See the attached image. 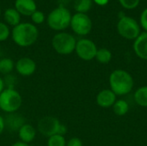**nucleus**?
Instances as JSON below:
<instances>
[{
  "label": "nucleus",
  "instance_id": "1",
  "mask_svg": "<svg viewBox=\"0 0 147 146\" xmlns=\"http://www.w3.org/2000/svg\"><path fill=\"white\" fill-rule=\"evenodd\" d=\"M110 89L119 96H127L132 92L134 86L133 76L127 71L116 69L113 71L109 78Z\"/></svg>",
  "mask_w": 147,
  "mask_h": 146
},
{
  "label": "nucleus",
  "instance_id": "2",
  "mask_svg": "<svg viewBox=\"0 0 147 146\" xmlns=\"http://www.w3.org/2000/svg\"><path fill=\"white\" fill-rule=\"evenodd\" d=\"M13 41L21 47H28L34 44L39 37L37 27L30 22H21L11 31Z\"/></svg>",
  "mask_w": 147,
  "mask_h": 146
},
{
  "label": "nucleus",
  "instance_id": "3",
  "mask_svg": "<svg viewBox=\"0 0 147 146\" xmlns=\"http://www.w3.org/2000/svg\"><path fill=\"white\" fill-rule=\"evenodd\" d=\"M71 14L67 8L59 5L53 9L47 18L50 28L55 31H63L66 29L71 23Z\"/></svg>",
  "mask_w": 147,
  "mask_h": 146
},
{
  "label": "nucleus",
  "instance_id": "4",
  "mask_svg": "<svg viewBox=\"0 0 147 146\" xmlns=\"http://www.w3.org/2000/svg\"><path fill=\"white\" fill-rule=\"evenodd\" d=\"M37 128L38 131L47 139L56 134L65 136L67 132V127L53 116H46L41 118L38 122Z\"/></svg>",
  "mask_w": 147,
  "mask_h": 146
},
{
  "label": "nucleus",
  "instance_id": "5",
  "mask_svg": "<svg viewBox=\"0 0 147 146\" xmlns=\"http://www.w3.org/2000/svg\"><path fill=\"white\" fill-rule=\"evenodd\" d=\"M76 38L66 32H59L52 39V46L56 52L61 55H69L75 52Z\"/></svg>",
  "mask_w": 147,
  "mask_h": 146
},
{
  "label": "nucleus",
  "instance_id": "6",
  "mask_svg": "<svg viewBox=\"0 0 147 146\" xmlns=\"http://www.w3.org/2000/svg\"><path fill=\"white\" fill-rule=\"evenodd\" d=\"M22 104V97L16 89H4L0 94V109L7 114L19 110Z\"/></svg>",
  "mask_w": 147,
  "mask_h": 146
},
{
  "label": "nucleus",
  "instance_id": "7",
  "mask_svg": "<svg viewBox=\"0 0 147 146\" xmlns=\"http://www.w3.org/2000/svg\"><path fill=\"white\" fill-rule=\"evenodd\" d=\"M118 34L127 40H135L140 34V25L131 16L120 18L117 23Z\"/></svg>",
  "mask_w": 147,
  "mask_h": 146
},
{
  "label": "nucleus",
  "instance_id": "8",
  "mask_svg": "<svg viewBox=\"0 0 147 146\" xmlns=\"http://www.w3.org/2000/svg\"><path fill=\"white\" fill-rule=\"evenodd\" d=\"M70 27L76 34L84 36L90 33L92 29V21L87 14L76 13L71 15Z\"/></svg>",
  "mask_w": 147,
  "mask_h": 146
},
{
  "label": "nucleus",
  "instance_id": "9",
  "mask_svg": "<svg viewBox=\"0 0 147 146\" xmlns=\"http://www.w3.org/2000/svg\"><path fill=\"white\" fill-rule=\"evenodd\" d=\"M96 45L90 39H80L77 40L75 52L79 59L84 61H90L95 59L97 52Z\"/></svg>",
  "mask_w": 147,
  "mask_h": 146
},
{
  "label": "nucleus",
  "instance_id": "10",
  "mask_svg": "<svg viewBox=\"0 0 147 146\" xmlns=\"http://www.w3.org/2000/svg\"><path fill=\"white\" fill-rule=\"evenodd\" d=\"M15 69L17 73L22 77H29L36 71V63L34 59L23 57L19 59L15 64Z\"/></svg>",
  "mask_w": 147,
  "mask_h": 146
},
{
  "label": "nucleus",
  "instance_id": "11",
  "mask_svg": "<svg viewBox=\"0 0 147 146\" xmlns=\"http://www.w3.org/2000/svg\"><path fill=\"white\" fill-rule=\"evenodd\" d=\"M3 120H4L5 129L12 133L13 132L18 133L20 128L24 124H26L24 117L22 114H17L16 112L7 114V115L3 118Z\"/></svg>",
  "mask_w": 147,
  "mask_h": 146
},
{
  "label": "nucleus",
  "instance_id": "12",
  "mask_svg": "<svg viewBox=\"0 0 147 146\" xmlns=\"http://www.w3.org/2000/svg\"><path fill=\"white\" fill-rule=\"evenodd\" d=\"M116 100L117 96L110 89H102L96 97V104L102 108H112Z\"/></svg>",
  "mask_w": 147,
  "mask_h": 146
},
{
  "label": "nucleus",
  "instance_id": "13",
  "mask_svg": "<svg viewBox=\"0 0 147 146\" xmlns=\"http://www.w3.org/2000/svg\"><path fill=\"white\" fill-rule=\"evenodd\" d=\"M134 51L141 59L147 60V32L141 33L134 42Z\"/></svg>",
  "mask_w": 147,
  "mask_h": 146
},
{
  "label": "nucleus",
  "instance_id": "14",
  "mask_svg": "<svg viewBox=\"0 0 147 146\" xmlns=\"http://www.w3.org/2000/svg\"><path fill=\"white\" fill-rule=\"evenodd\" d=\"M15 9L21 15L30 16L35 10H37V5L34 0H16Z\"/></svg>",
  "mask_w": 147,
  "mask_h": 146
},
{
  "label": "nucleus",
  "instance_id": "15",
  "mask_svg": "<svg viewBox=\"0 0 147 146\" xmlns=\"http://www.w3.org/2000/svg\"><path fill=\"white\" fill-rule=\"evenodd\" d=\"M17 134L21 142L29 144L34 141L36 136V130L31 124L26 123L20 128Z\"/></svg>",
  "mask_w": 147,
  "mask_h": 146
},
{
  "label": "nucleus",
  "instance_id": "16",
  "mask_svg": "<svg viewBox=\"0 0 147 146\" xmlns=\"http://www.w3.org/2000/svg\"><path fill=\"white\" fill-rule=\"evenodd\" d=\"M3 19L7 25L14 28L21 23V14L15 8H8L4 10Z\"/></svg>",
  "mask_w": 147,
  "mask_h": 146
},
{
  "label": "nucleus",
  "instance_id": "17",
  "mask_svg": "<svg viewBox=\"0 0 147 146\" xmlns=\"http://www.w3.org/2000/svg\"><path fill=\"white\" fill-rule=\"evenodd\" d=\"M134 102L142 108H147V86L138 88L134 92Z\"/></svg>",
  "mask_w": 147,
  "mask_h": 146
},
{
  "label": "nucleus",
  "instance_id": "18",
  "mask_svg": "<svg viewBox=\"0 0 147 146\" xmlns=\"http://www.w3.org/2000/svg\"><path fill=\"white\" fill-rule=\"evenodd\" d=\"M113 111L118 116H124L129 111V104L124 99L116 100L115 104L113 105Z\"/></svg>",
  "mask_w": 147,
  "mask_h": 146
},
{
  "label": "nucleus",
  "instance_id": "19",
  "mask_svg": "<svg viewBox=\"0 0 147 146\" xmlns=\"http://www.w3.org/2000/svg\"><path fill=\"white\" fill-rule=\"evenodd\" d=\"M112 57L113 55L110 50L108 48H100L97 49L95 59L98 63L102 65H107L112 60Z\"/></svg>",
  "mask_w": 147,
  "mask_h": 146
},
{
  "label": "nucleus",
  "instance_id": "20",
  "mask_svg": "<svg viewBox=\"0 0 147 146\" xmlns=\"http://www.w3.org/2000/svg\"><path fill=\"white\" fill-rule=\"evenodd\" d=\"M15 68L14 61L9 58H3L0 59V74L2 75H8L11 74Z\"/></svg>",
  "mask_w": 147,
  "mask_h": 146
},
{
  "label": "nucleus",
  "instance_id": "21",
  "mask_svg": "<svg viewBox=\"0 0 147 146\" xmlns=\"http://www.w3.org/2000/svg\"><path fill=\"white\" fill-rule=\"evenodd\" d=\"M92 3V0H75L73 7L77 13L86 14L91 9Z\"/></svg>",
  "mask_w": 147,
  "mask_h": 146
},
{
  "label": "nucleus",
  "instance_id": "22",
  "mask_svg": "<svg viewBox=\"0 0 147 146\" xmlns=\"http://www.w3.org/2000/svg\"><path fill=\"white\" fill-rule=\"evenodd\" d=\"M47 146H66L65 136L56 134L49 137L47 139Z\"/></svg>",
  "mask_w": 147,
  "mask_h": 146
},
{
  "label": "nucleus",
  "instance_id": "23",
  "mask_svg": "<svg viewBox=\"0 0 147 146\" xmlns=\"http://www.w3.org/2000/svg\"><path fill=\"white\" fill-rule=\"evenodd\" d=\"M3 79L5 89H15L16 84L17 83V79L15 75L8 74V75L4 76V78H3Z\"/></svg>",
  "mask_w": 147,
  "mask_h": 146
},
{
  "label": "nucleus",
  "instance_id": "24",
  "mask_svg": "<svg viewBox=\"0 0 147 146\" xmlns=\"http://www.w3.org/2000/svg\"><path fill=\"white\" fill-rule=\"evenodd\" d=\"M10 34L9 26L5 22H0V42L5 41Z\"/></svg>",
  "mask_w": 147,
  "mask_h": 146
},
{
  "label": "nucleus",
  "instance_id": "25",
  "mask_svg": "<svg viewBox=\"0 0 147 146\" xmlns=\"http://www.w3.org/2000/svg\"><path fill=\"white\" fill-rule=\"evenodd\" d=\"M30 17H31V20H32L34 24H41L44 22V21L46 19L44 13L40 11V10H35L30 15Z\"/></svg>",
  "mask_w": 147,
  "mask_h": 146
},
{
  "label": "nucleus",
  "instance_id": "26",
  "mask_svg": "<svg viewBox=\"0 0 147 146\" xmlns=\"http://www.w3.org/2000/svg\"><path fill=\"white\" fill-rule=\"evenodd\" d=\"M121 6L127 9H133L138 7L140 0H118Z\"/></svg>",
  "mask_w": 147,
  "mask_h": 146
},
{
  "label": "nucleus",
  "instance_id": "27",
  "mask_svg": "<svg viewBox=\"0 0 147 146\" xmlns=\"http://www.w3.org/2000/svg\"><path fill=\"white\" fill-rule=\"evenodd\" d=\"M140 26L145 30V32H147V8L145 9L140 15Z\"/></svg>",
  "mask_w": 147,
  "mask_h": 146
},
{
  "label": "nucleus",
  "instance_id": "28",
  "mask_svg": "<svg viewBox=\"0 0 147 146\" xmlns=\"http://www.w3.org/2000/svg\"><path fill=\"white\" fill-rule=\"evenodd\" d=\"M66 146H84L83 142L80 139L74 137L70 139L67 142H66Z\"/></svg>",
  "mask_w": 147,
  "mask_h": 146
},
{
  "label": "nucleus",
  "instance_id": "29",
  "mask_svg": "<svg viewBox=\"0 0 147 146\" xmlns=\"http://www.w3.org/2000/svg\"><path fill=\"white\" fill-rule=\"evenodd\" d=\"M4 130H5L4 120H3V117H2V116L0 115V135L3 133Z\"/></svg>",
  "mask_w": 147,
  "mask_h": 146
},
{
  "label": "nucleus",
  "instance_id": "30",
  "mask_svg": "<svg viewBox=\"0 0 147 146\" xmlns=\"http://www.w3.org/2000/svg\"><path fill=\"white\" fill-rule=\"evenodd\" d=\"M95 3H96L97 5H100V6H104L106 4H108L109 1V0H92Z\"/></svg>",
  "mask_w": 147,
  "mask_h": 146
},
{
  "label": "nucleus",
  "instance_id": "31",
  "mask_svg": "<svg viewBox=\"0 0 147 146\" xmlns=\"http://www.w3.org/2000/svg\"><path fill=\"white\" fill-rule=\"evenodd\" d=\"M5 89L4 86V83H3V79L0 77V94L3 91V89Z\"/></svg>",
  "mask_w": 147,
  "mask_h": 146
},
{
  "label": "nucleus",
  "instance_id": "32",
  "mask_svg": "<svg viewBox=\"0 0 147 146\" xmlns=\"http://www.w3.org/2000/svg\"><path fill=\"white\" fill-rule=\"evenodd\" d=\"M11 146H30L28 144H26V143H23V142H21V141H18V142H16L14 143Z\"/></svg>",
  "mask_w": 147,
  "mask_h": 146
},
{
  "label": "nucleus",
  "instance_id": "33",
  "mask_svg": "<svg viewBox=\"0 0 147 146\" xmlns=\"http://www.w3.org/2000/svg\"><path fill=\"white\" fill-rule=\"evenodd\" d=\"M0 16H1V8H0Z\"/></svg>",
  "mask_w": 147,
  "mask_h": 146
},
{
  "label": "nucleus",
  "instance_id": "34",
  "mask_svg": "<svg viewBox=\"0 0 147 146\" xmlns=\"http://www.w3.org/2000/svg\"><path fill=\"white\" fill-rule=\"evenodd\" d=\"M0 52H1V47H0Z\"/></svg>",
  "mask_w": 147,
  "mask_h": 146
}]
</instances>
